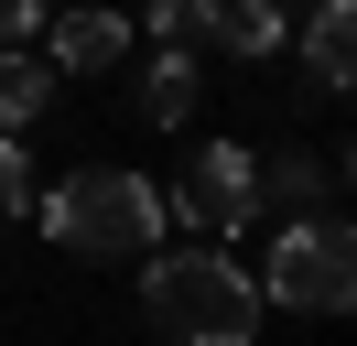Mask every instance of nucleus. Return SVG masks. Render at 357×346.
Returning <instances> with one entry per match:
<instances>
[{
  "instance_id": "obj_1",
  "label": "nucleus",
  "mask_w": 357,
  "mask_h": 346,
  "mask_svg": "<svg viewBox=\"0 0 357 346\" xmlns=\"http://www.w3.org/2000/svg\"><path fill=\"white\" fill-rule=\"evenodd\" d=\"M141 303H152L162 346H249V336H260V292H249V271L217 260L206 238H195V249H152Z\"/></svg>"
},
{
  "instance_id": "obj_2",
  "label": "nucleus",
  "mask_w": 357,
  "mask_h": 346,
  "mask_svg": "<svg viewBox=\"0 0 357 346\" xmlns=\"http://www.w3.org/2000/svg\"><path fill=\"white\" fill-rule=\"evenodd\" d=\"M44 238H54L66 260H152L162 195L141 184V173H119V163L66 173V184H54V206H44Z\"/></svg>"
},
{
  "instance_id": "obj_3",
  "label": "nucleus",
  "mask_w": 357,
  "mask_h": 346,
  "mask_svg": "<svg viewBox=\"0 0 357 346\" xmlns=\"http://www.w3.org/2000/svg\"><path fill=\"white\" fill-rule=\"evenodd\" d=\"M282 314H347L357 303V238L335 216H303V227H271V271L249 281Z\"/></svg>"
},
{
  "instance_id": "obj_4",
  "label": "nucleus",
  "mask_w": 357,
  "mask_h": 346,
  "mask_svg": "<svg viewBox=\"0 0 357 346\" xmlns=\"http://www.w3.org/2000/svg\"><path fill=\"white\" fill-rule=\"evenodd\" d=\"M174 216L217 249V238H238L249 227V151L238 141H206L195 163H184V184H174Z\"/></svg>"
},
{
  "instance_id": "obj_5",
  "label": "nucleus",
  "mask_w": 357,
  "mask_h": 346,
  "mask_svg": "<svg viewBox=\"0 0 357 346\" xmlns=\"http://www.w3.org/2000/svg\"><path fill=\"white\" fill-rule=\"evenodd\" d=\"M347 184V163L335 151H282V163H249V216H271V227H303L325 195Z\"/></svg>"
},
{
  "instance_id": "obj_6",
  "label": "nucleus",
  "mask_w": 357,
  "mask_h": 346,
  "mask_svg": "<svg viewBox=\"0 0 357 346\" xmlns=\"http://www.w3.org/2000/svg\"><path fill=\"white\" fill-rule=\"evenodd\" d=\"M303 76L314 86H357V0H325L303 22Z\"/></svg>"
},
{
  "instance_id": "obj_7",
  "label": "nucleus",
  "mask_w": 357,
  "mask_h": 346,
  "mask_svg": "<svg viewBox=\"0 0 357 346\" xmlns=\"http://www.w3.org/2000/svg\"><path fill=\"white\" fill-rule=\"evenodd\" d=\"M206 43H217V54H282V11H271V0H206Z\"/></svg>"
},
{
  "instance_id": "obj_8",
  "label": "nucleus",
  "mask_w": 357,
  "mask_h": 346,
  "mask_svg": "<svg viewBox=\"0 0 357 346\" xmlns=\"http://www.w3.org/2000/svg\"><path fill=\"white\" fill-rule=\"evenodd\" d=\"M119 43H130V22H119V11H66V22H54V65H66V76L119 65Z\"/></svg>"
},
{
  "instance_id": "obj_9",
  "label": "nucleus",
  "mask_w": 357,
  "mask_h": 346,
  "mask_svg": "<svg viewBox=\"0 0 357 346\" xmlns=\"http://www.w3.org/2000/svg\"><path fill=\"white\" fill-rule=\"evenodd\" d=\"M184 108H195V54H174V43H162V54H152V76H141V119H162V130H174Z\"/></svg>"
},
{
  "instance_id": "obj_10",
  "label": "nucleus",
  "mask_w": 357,
  "mask_h": 346,
  "mask_svg": "<svg viewBox=\"0 0 357 346\" xmlns=\"http://www.w3.org/2000/svg\"><path fill=\"white\" fill-rule=\"evenodd\" d=\"M33 108H44V65H33V54H0V141L22 130Z\"/></svg>"
},
{
  "instance_id": "obj_11",
  "label": "nucleus",
  "mask_w": 357,
  "mask_h": 346,
  "mask_svg": "<svg viewBox=\"0 0 357 346\" xmlns=\"http://www.w3.org/2000/svg\"><path fill=\"white\" fill-rule=\"evenodd\" d=\"M11 216H33V163H22V141H0V227Z\"/></svg>"
},
{
  "instance_id": "obj_12",
  "label": "nucleus",
  "mask_w": 357,
  "mask_h": 346,
  "mask_svg": "<svg viewBox=\"0 0 357 346\" xmlns=\"http://www.w3.org/2000/svg\"><path fill=\"white\" fill-rule=\"evenodd\" d=\"M152 33L174 43V54H195V33H206V0H152Z\"/></svg>"
},
{
  "instance_id": "obj_13",
  "label": "nucleus",
  "mask_w": 357,
  "mask_h": 346,
  "mask_svg": "<svg viewBox=\"0 0 357 346\" xmlns=\"http://www.w3.org/2000/svg\"><path fill=\"white\" fill-rule=\"evenodd\" d=\"M44 11H54V0H0V43H22V33H33Z\"/></svg>"
}]
</instances>
